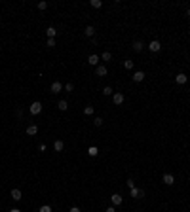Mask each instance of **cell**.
<instances>
[{"instance_id":"7402d4cb","label":"cell","mask_w":190,"mask_h":212,"mask_svg":"<svg viewBox=\"0 0 190 212\" xmlns=\"http://www.w3.org/2000/svg\"><path fill=\"white\" fill-rule=\"evenodd\" d=\"M110 57H112V55H110V51H105V53L101 55V59H103V61H110Z\"/></svg>"},{"instance_id":"e0dca14e","label":"cell","mask_w":190,"mask_h":212,"mask_svg":"<svg viewBox=\"0 0 190 212\" xmlns=\"http://www.w3.org/2000/svg\"><path fill=\"white\" fill-rule=\"evenodd\" d=\"M36 133H38V127H36V125H29V127H27V135L34 136Z\"/></svg>"},{"instance_id":"ffe728a7","label":"cell","mask_w":190,"mask_h":212,"mask_svg":"<svg viewBox=\"0 0 190 212\" xmlns=\"http://www.w3.org/2000/svg\"><path fill=\"white\" fill-rule=\"evenodd\" d=\"M90 6L97 9V8H101V6H103V2H101V0H91V2H90Z\"/></svg>"},{"instance_id":"4fadbf2b","label":"cell","mask_w":190,"mask_h":212,"mask_svg":"<svg viewBox=\"0 0 190 212\" xmlns=\"http://www.w3.org/2000/svg\"><path fill=\"white\" fill-rule=\"evenodd\" d=\"M84 34H86V36H90V38H93V36H95V28L91 27V25H87V27L84 28Z\"/></svg>"},{"instance_id":"484cf974","label":"cell","mask_w":190,"mask_h":212,"mask_svg":"<svg viewBox=\"0 0 190 212\" xmlns=\"http://www.w3.org/2000/svg\"><path fill=\"white\" fill-rule=\"evenodd\" d=\"M40 212H51V207L50 205H44V207H40Z\"/></svg>"},{"instance_id":"83f0119b","label":"cell","mask_w":190,"mask_h":212,"mask_svg":"<svg viewBox=\"0 0 190 212\" xmlns=\"http://www.w3.org/2000/svg\"><path fill=\"white\" fill-rule=\"evenodd\" d=\"M72 89H74V85H72V83H67V85H65V91H67V93H70Z\"/></svg>"},{"instance_id":"7c38bea8","label":"cell","mask_w":190,"mask_h":212,"mask_svg":"<svg viewBox=\"0 0 190 212\" xmlns=\"http://www.w3.org/2000/svg\"><path fill=\"white\" fill-rule=\"evenodd\" d=\"M53 150H55V152H63V150H65V142H63V140H55Z\"/></svg>"},{"instance_id":"5b68a950","label":"cell","mask_w":190,"mask_h":212,"mask_svg":"<svg viewBox=\"0 0 190 212\" xmlns=\"http://www.w3.org/2000/svg\"><path fill=\"white\" fill-rule=\"evenodd\" d=\"M162 180H163V184H165V186H173V184H175V176L167 172V174H163Z\"/></svg>"},{"instance_id":"f1b7e54d","label":"cell","mask_w":190,"mask_h":212,"mask_svg":"<svg viewBox=\"0 0 190 212\" xmlns=\"http://www.w3.org/2000/svg\"><path fill=\"white\" fill-rule=\"evenodd\" d=\"M38 8H40V9H46V8H48V2H38Z\"/></svg>"},{"instance_id":"8fae6325","label":"cell","mask_w":190,"mask_h":212,"mask_svg":"<svg viewBox=\"0 0 190 212\" xmlns=\"http://www.w3.org/2000/svg\"><path fill=\"white\" fill-rule=\"evenodd\" d=\"M95 74H97V76H107V66H105V64H99V66L95 68Z\"/></svg>"},{"instance_id":"4316f807","label":"cell","mask_w":190,"mask_h":212,"mask_svg":"<svg viewBox=\"0 0 190 212\" xmlns=\"http://www.w3.org/2000/svg\"><path fill=\"white\" fill-rule=\"evenodd\" d=\"M46 45H48V47H55V40L53 38H48V44Z\"/></svg>"},{"instance_id":"ba28073f","label":"cell","mask_w":190,"mask_h":212,"mask_svg":"<svg viewBox=\"0 0 190 212\" xmlns=\"http://www.w3.org/2000/svg\"><path fill=\"white\" fill-rule=\"evenodd\" d=\"M87 63H90L91 66H99V55H90V57H87Z\"/></svg>"},{"instance_id":"d4e9b609","label":"cell","mask_w":190,"mask_h":212,"mask_svg":"<svg viewBox=\"0 0 190 212\" xmlns=\"http://www.w3.org/2000/svg\"><path fill=\"white\" fill-rule=\"evenodd\" d=\"M95 127H101V125H103V117H95Z\"/></svg>"},{"instance_id":"ac0fdd59","label":"cell","mask_w":190,"mask_h":212,"mask_svg":"<svg viewBox=\"0 0 190 212\" xmlns=\"http://www.w3.org/2000/svg\"><path fill=\"white\" fill-rule=\"evenodd\" d=\"M57 108L61 110V112H65V110L68 108V102H67V100H59V102H57Z\"/></svg>"},{"instance_id":"3957f363","label":"cell","mask_w":190,"mask_h":212,"mask_svg":"<svg viewBox=\"0 0 190 212\" xmlns=\"http://www.w3.org/2000/svg\"><path fill=\"white\" fill-rule=\"evenodd\" d=\"M148 49L152 51V53H158V51L162 49V44H160L158 40H152V42H150V44H148Z\"/></svg>"},{"instance_id":"603a6c76","label":"cell","mask_w":190,"mask_h":212,"mask_svg":"<svg viewBox=\"0 0 190 212\" xmlns=\"http://www.w3.org/2000/svg\"><path fill=\"white\" fill-rule=\"evenodd\" d=\"M124 66H126V70H131V68H133V61H124Z\"/></svg>"},{"instance_id":"6da1fadb","label":"cell","mask_w":190,"mask_h":212,"mask_svg":"<svg viewBox=\"0 0 190 212\" xmlns=\"http://www.w3.org/2000/svg\"><path fill=\"white\" fill-rule=\"evenodd\" d=\"M29 110H31V114H32V116H36V114H40V112H42V102L34 100V102L31 104V108H29Z\"/></svg>"},{"instance_id":"30bf717a","label":"cell","mask_w":190,"mask_h":212,"mask_svg":"<svg viewBox=\"0 0 190 212\" xmlns=\"http://www.w3.org/2000/svg\"><path fill=\"white\" fill-rule=\"evenodd\" d=\"M145 49V44L141 40H137V42H133V51H137V53H141V51Z\"/></svg>"},{"instance_id":"f546056e","label":"cell","mask_w":190,"mask_h":212,"mask_svg":"<svg viewBox=\"0 0 190 212\" xmlns=\"http://www.w3.org/2000/svg\"><path fill=\"white\" fill-rule=\"evenodd\" d=\"M127 188H129V190H131V188H135V182H133V180H127Z\"/></svg>"},{"instance_id":"d6a6232c","label":"cell","mask_w":190,"mask_h":212,"mask_svg":"<svg viewBox=\"0 0 190 212\" xmlns=\"http://www.w3.org/2000/svg\"><path fill=\"white\" fill-rule=\"evenodd\" d=\"M10 212H19V208H12V210H10Z\"/></svg>"},{"instance_id":"9c48e42d","label":"cell","mask_w":190,"mask_h":212,"mask_svg":"<svg viewBox=\"0 0 190 212\" xmlns=\"http://www.w3.org/2000/svg\"><path fill=\"white\" fill-rule=\"evenodd\" d=\"M112 100H114V104H122L124 100H126V97H124L122 93H114V95H112Z\"/></svg>"},{"instance_id":"cb8c5ba5","label":"cell","mask_w":190,"mask_h":212,"mask_svg":"<svg viewBox=\"0 0 190 212\" xmlns=\"http://www.w3.org/2000/svg\"><path fill=\"white\" fill-rule=\"evenodd\" d=\"M84 114H86V116H91V114H93V106H86V108H84Z\"/></svg>"},{"instance_id":"277c9868","label":"cell","mask_w":190,"mask_h":212,"mask_svg":"<svg viewBox=\"0 0 190 212\" xmlns=\"http://www.w3.org/2000/svg\"><path fill=\"white\" fill-rule=\"evenodd\" d=\"M131 80L135 81V83H139V81H143V80H145V72H143V70H137V72H133Z\"/></svg>"},{"instance_id":"d6986e66","label":"cell","mask_w":190,"mask_h":212,"mask_svg":"<svg viewBox=\"0 0 190 212\" xmlns=\"http://www.w3.org/2000/svg\"><path fill=\"white\" fill-rule=\"evenodd\" d=\"M46 34H48V38H53L55 34H57V30H55L53 27H48V28H46Z\"/></svg>"},{"instance_id":"9a60e30c","label":"cell","mask_w":190,"mask_h":212,"mask_svg":"<svg viewBox=\"0 0 190 212\" xmlns=\"http://www.w3.org/2000/svg\"><path fill=\"white\" fill-rule=\"evenodd\" d=\"M97 154H99L97 146H90V148H87V155H90V157H97Z\"/></svg>"},{"instance_id":"2e32d148","label":"cell","mask_w":190,"mask_h":212,"mask_svg":"<svg viewBox=\"0 0 190 212\" xmlns=\"http://www.w3.org/2000/svg\"><path fill=\"white\" fill-rule=\"evenodd\" d=\"M21 197H23L21 190H17V188H15V190H12V199H14V201H19Z\"/></svg>"},{"instance_id":"1f68e13d","label":"cell","mask_w":190,"mask_h":212,"mask_svg":"<svg viewBox=\"0 0 190 212\" xmlns=\"http://www.w3.org/2000/svg\"><path fill=\"white\" fill-rule=\"evenodd\" d=\"M107 212H116V208H114V207H109V208H107Z\"/></svg>"},{"instance_id":"4dcf8cb0","label":"cell","mask_w":190,"mask_h":212,"mask_svg":"<svg viewBox=\"0 0 190 212\" xmlns=\"http://www.w3.org/2000/svg\"><path fill=\"white\" fill-rule=\"evenodd\" d=\"M68 212H80V208H78V207H72V208H70Z\"/></svg>"},{"instance_id":"52a82bcc","label":"cell","mask_w":190,"mask_h":212,"mask_svg":"<svg viewBox=\"0 0 190 212\" xmlns=\"http://www.w3.org/2000/svg\"><path fill=\"white\" fill-rule=\"evenodd\" d=\"M186 80H188V78H186V74H182V72L175 76V81L179 83V85H185V83H186Z\"/></svg>"},{"instance_id":"7a4b0ae2","label":"cell","mask_w":190,"mask_h":212,"mask_svg":"<svg viewBox=\"0 0 190 212\" xmlns=\"http://www.w3.org/2000/svg\"><path fill=\"white\" fill-rule=\"evenodd\" d=\"M50 91L53 93V95L61 93V91H63V83H61V81H53V83H51V87H50Z\"/></svg>"},{"instance_id":"8992f818","label":"cell","mask_w":190,"mask_h":212,"mask_svg":"<svg viewBox=\"0 0 190 212\" xmlns=\"http://www.w3.org/2000/svg\"><path fill=\"white\" fill-rule=\"evenodd\" d=\"M110 201H112V205H114V207H118V205H122V201H124V199H122V195H120V193H114L112 197H110Z\"/></svg>"},{"instance_id":"836d02e7","label":"cell","mask_w":190,"mask_h":212,"mask_svg":"<svg viewBox=\"0 0 190 212\" xmlns=\"http://www.w3.org/2000/svg\"><path fill=\"white\" fill-rule=\"evenodd\" d=\"M186 17H190V9H186Z\"/></svg>"},{"instance_id":"5bb4252c","label":"cell","mask_w":190,"mask_h":212,"mask_svg":"<svg viewBox=\"0 0 190 212\" xmlns=\"http://www.w3.org/2000/svg\"><path fill=\"white\" fill-rule=\"evenodd\" d=\"M131 197H145V191L143 190H137V188H131Z\"/></svg>"},{"instance_id":"44dd1931","label":"cell","mask_w":190,"mask_h":212,"mask_svg":"<svg viewBox=\"0 0 190 212\" xmlns=\"http://www.w3.org/2000/svg\"><path fill=\"white\" fill-rule=\"evenodd\" d=\"M103 95L110 97V95H112V87H110V85H107V87H105V89H103Z\"/></svg>"}]
</instances>
